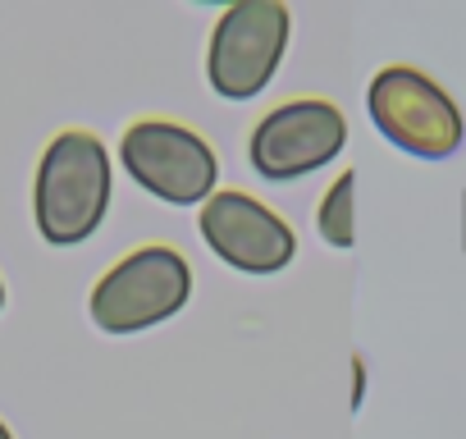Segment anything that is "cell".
<instances>
[{
    "label": "cell",
    "mask_w": 466,
    "mask_h": 439,
    "mask_svg": "<svg viewBox=\"0 0 466 439\" xmlns=\"http://www.w3.org/2000/svg\"><path fill=\"white\" fill-rule=\"evenodd\" d=\"M316 230L329 248H352L357 243V169H343L334 188L316 206Z\"/></svg>",
    "instance_id": "obj_8"
},
{
    "label": "cell",
    "mask_w": 466,
    "mask_h": 439,
    "mask_svg": "<svg viewBox=\"0 0 466 439\" xmlns=\"http://www.w3.org/2000/svg\"><path fill=\"white\" fill-rule=\"evenodd\" d=\"M289 51V5L279 0H238L228 5L206 46V78L228 101H252L270 87Z\"/></svg>",
    "instance_id": "obj_3"
},
{
    "label": "cell",
    "mask_w": 466,
    "mask_h": 439,
    "mask_svg": "<svg viewBox=\"0 0 466 439\" xmlns=\"http://www.w3.org/2000/svg\"><path fill=\"white\" fill-rule=\"evenodd\" d=\"M366 106H370L375 128L393 147H402L407 156L448 160L461 147V133H466L461 110L452 106V97L430 74H420L411 65H384L370 78Z\"/></svg>",
    "instance_id": "obj_4"
},
{
    "label": "cell",
    "mask_w": 466,
    "mask_h": 439,
    "mask_svg": "<svg viewBox=\"0 0 466 439\" xmlns=\"http://www.w3.org/2000/svg\"><path fill=\"white\" fill-rule=\"evenodd\" d=\"M110 210V156L96 133L69 128L56 133L37 165L33 188V215L37 234L51 248H78L87 243Z\"/></svg>",
    "instance_id": "obj_1"
},
{
    "label": "cell",
    "mask_w": 466,
    "mask_h": 439,
    "mask_svg": "<svg viewBox=\"0 0 466 439\" xmlns=\"http://www.w3.org/2000/svg\"><path fill=\"white\" fill-rule=\"evenodd\" d=\"M187 298H192V271L183 252L151 243L128 252L119 266H110L96 280L87 311L106 334H137L183 311Z\"/></svg>",
    "instance_id": "obj_2"
},
{
    "label": "cell",
    "mask_w": 466,
    "mask_h": 439,
    "mask_svg": "<svg viewBox=\"0 0 466 439\" xmlns=\"http://www.w3.org/2000/svg\"><path fill=\"white\" fill-rule=\"evenodd\" d=\"M119 160L151 197L174 206H206L219 183V160L206 138L169 119H137L119 138Z\"/></svg>",
    "instance_id": "obj_5"
},
{
    "label": "cell",
    "mask_w": 466,
    "mask_h": 439,
    "mask_svg": "<svg viewBox=\"0 0 466 439\" xmlns=\"http://www.w3.org/2000/svg\"><path fill=\"white\" fill-rule=\"evenodd\" d=\"M348 142V119L334 101L302 97L266 110L248 138V160L270 183H293L329 165Z\"/></svg>",
    "instance_id": "obj_6"
},
{
    "label": "cell",
    "mask_w": 466,
    "mask_h": 439,
    "mask_svg": "<svg viewBox=\"0 0 466 439\" xmlns=\"http://www.w3.org/2000/svg\"><path fill=\"white\" fill-rule=\"evenodd\" d=\"M197 225L206 248L243 275H275L298 257V234L289 230V220L248 192H215L201 206Z\"/></svg>",
    "instance_id": "obj_7"
},
{
    "label": "cell",
    "mask_w": 466,
    "mask_h": 439,
    "mask_svg": "<svg viewBox=\"0 0 466 439\" xmlns=\"http://www.w3.org/2000/svg\"><path fill=\"white\" fill-rule=\"evenodd\" d=\"M0 439H15V434H10V425H5V421H0Z\"/></svg>",
    "instance_id": "obj_9"
},
{
    "label": "cell",
    "mask_w": 466,
    "mask_h": 439,
    "mask_svg": "<svg viewBox=\"0 0 466 439\" xmlns=\"http://www.w3.org/2000/svg\"><path fill=\"white\" fill-rule=\"evenodd\" d=\"M0 307H5V284H0Z\"/></svg>",
    "instance_id": "obj_10"
}]
</instances>
